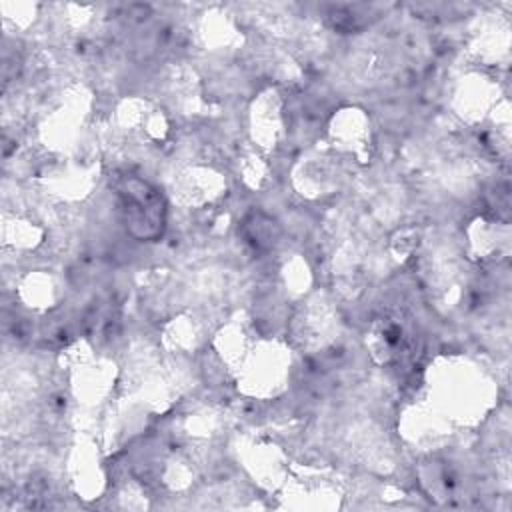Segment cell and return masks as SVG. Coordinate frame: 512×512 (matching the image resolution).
<instances>
[{"label": "cell", "mask_w": 512, "mask_h": 512, "mask_svg": "<svg viewBox=\"0 0 512 512\" xmlns=\"http://www.w3.org/2000/svg\"><path fill=\"white\" fill-rule=\"evenodd\" d=\"M114 190L128 232L140 240H156L164 230V202L158 190L134 174H120Z\"/></svg>", "instance_id": "obj_1"}]
</instances>
